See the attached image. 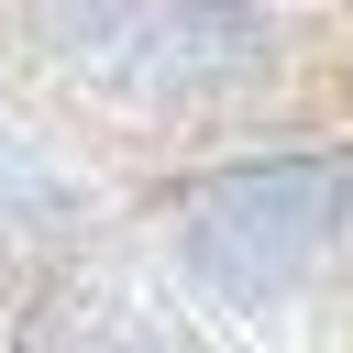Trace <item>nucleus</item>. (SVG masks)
Segmentation results:
<instances>
[{"label": "nucleus", "instance_id": "obj_1", "mask_svg": "<svg viewBox=\"0 0 353 353\" xmlns=\"http://www.w3.org/2000/svg\"><path fill=\"white\" fill-rule=\"evenodd\" d=\"M342 199H353V176L342 165H254V176H232V188H210L199 210H188V254L221 276V287H287L320 243H331V221H342Z\"/></svg>", "mask_w": 353, "mask_h": 353}]
</instances>
